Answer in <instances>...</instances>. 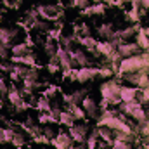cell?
<instances>
[{
  "label": "cell",
  "instance_id": "obj_10",
  "mask_svg": "<svg viewBox=\"0 0 149 149\" xmlns=\"http://www.w3.org/2000/svg\"><path fill=\"white\" fill-rule=\"evenodd\" d=\"M139 45L137 43H132V42H123L118 49H116V52L121 56V57H130V56H135V54H139Z\"/></svg>",
  "mask_w": 149,
  "mask_h": 149
},
{
  "label": "cell",
  "instance_id": "obj_4",
  "mask_svg": "<svg viewBox=\"0 0 149 149\" xmlns=\"http://www.w3.org/2000/svg\"><path fill=\"white\" fill-rule=\"evenodd\" d=\"M56 59H57V63H59V66H61V70H63L64 73H68V71H71V70H73V61H71V56H70V54H68V50H66L64 47H61L59 43H57Z\"/></svg>",
  "mask_w": 149,
  "mask_h": 149
},
{
  "label": "cell",
  "instance_id": "obj_22",
  "mask_svg": "<svg viewBox=\"0 0 149 149\" xmlns=\"http://www.w3.org/2000/svg\"><path fill=\"white\" fill-rule=\"evenodd\" d=\"M57 121L61 125H66V127H73L74 125V116L70 111H61L57 116Z\"/></svg>",
  "mask_w": 149,
  "mask_h": 149
},
{
  "label": "cell",
  "instance_id": "obj_30",
  "mask_svg": "<svg viewBox=\"0 0 149 149\" xmlns=\"http://www.w3.org/2000/svg\"><path fill=\"white\" fill-rule=\"evenodd\" d=\"M14 148H21V146H24L26 144V137H24V134L23 132H19V130H16V134H14V139H12V142H10Z\"/></svg>",
  "mask_w": 149,
  "mask_h": 149
},
{
  "label": "cell",
  "instance_id": "obj_19",
  "mask_svg": "<svg viewBox=\"0 0 149 149\" xmlns=\"http://www.w3.org/2000/svg\"><path fill=\"white\" fill-rule=\"evenodd\" d=\"M10 52H12V56H26V54H30V47L26 42H19L10 47Z\"/></svg>",
  "mask_w": 149,
  "mask_h": 149
},
{
  "label": "cell",
  "instance_id": "obj_40",
  "mask_svg": "<svg viewBox=\"0 0 149 149\" xmlns=\"http://www.w3.org/2000/svg\"><path fill=\"white\" fill-rule=\"evenodd\" d=\"M141 104L144 102V104H148L149 102V87H146V88H142V94H141V101H139Z\"/></svg>",
  "mask_w": 149,
  "mask_h": 149
},
{
  "label": "cell",
  "instance_id": "obj_28",
  "mask_svg": "<svg viewBox=\"0 0 149 149\" xmlns=\"http://www.w3.org/2000/svg\"><path fill=\"white\" fill-rule=\"evenodd\" d=\"M37 106L42 113H50L52 111V104H50V99H49V97H40L37 101Z\"/></svg>",
  "mask_w": 149,
  "mask_h": 149
},
{
  "label": "cell",
  "instance_id": "obj_17",
  "mask_svg": "<svg viewBox=\"0 0 149 149\" xmlns=\"http://www.w3.org/2000/svg\"><path fill=\"white\" fill-rule=\"evenodd\" d=\"M104 10H106L104 3L99 2V3H94V5H88L87 9H83L81 14L83 16H101V14H104Z\"/></svg>",
  "mask_w": 149,
  "mask_h": 149
},
{
  "label": "cell",
  "instance_id": "obj_37",
  "mask_svg": "<svg viewBox=\"0 0 149 149\" xmlns=\"http://www.w3.org/2000/svg\"><path fill=\"white\" fill-rule=\"evenodd\" d=\"M0 70H2L3 73H5V71L10 73V71L14 70V64H12L10 61H0Z\"/></svg>",
  "mask_w": 149,
  "mask_h": 149
},
{
  "label": "cell",
  "instance_id": "obj_11",
  "mask_svg": "<svg viewBox=\"0 0 149 149\" xmlns=\"http://www.w3.org/2000/svg\"><path fill=\"white\" fill-rule=\"evenodd\" d=\"M7 99H9V102H10L14 108H17L21 102H24L23 90H19L16 85H10V87H9V92H7Z\"/></svg>",
  "mask_w": 149,
  "mask_h": 149
},
{
  "label": "cell",
  "instance_id": "obj_16",
  "mask_svg": "<svg viewBox=\"0 0 149 149\" xmlns=\"http://www.w3.org/2000/svg\"><path fill=\"white\" fill-rule=\"evenodd\" d=\"M128 116H132L139 125H142V123H146V120H148V113H146V109L142 108V104H139V106H135L132 111H130V114Z\"/></svg>",
  "mask_w": 149,
  "mask_h": 149
},
{
  "label": "cell",
  "instance_id": "obj_43",
  "mask_svg": "<svg viewBox=\"0 0 149 149\" xmlns=\"http://www.w3.org/2000/svg\"><path fill=\"white\" fill-rule=\"evenodd\" d=\"M3 130H5V127H0V144H5L3 142Z\"/></svg>",
  "mask_w": 149,
  "mask_h": 149
},
{
  "label": "cell",
  "instance_id": "obj_8",
  "mask_svg": "<svg viewBox=\"0 0 149 149\" xmlns=\"http://www.w3.org/2000/svg\"><path fill=\"white\" fill-rule=\"evenodd\" d=\"M95 76H99V70L97 68H90V66H83L80 70H76V80L80 83H85L88 80H94Z\"/></svg>",
  "mask_w": 149,
  "mask_h": 149
},
{
  "label": "cell",
  "instance_id": "obj_21",
  "mask_svg": "<svg viewBox=\"0 0 149 149\" xmlns=\"http://www.w3.org/2000/svg\"><path fill=\"white\" fill-rule=\"evenodd\" d=\"M43 50H45V54H47L50 59H54V57H56L57 45H56V42H54L50 37H47V40H45V43H43Z\"/></svg>",
  "mask_w": 149,
  "mask_h": 149
},
{
  "label": "cell",
  "instance_id": "obj_39",
  "mask_svg": "<svg viewBox=\"0 0 149 149\" xmlns=\"http://www.w3.org/2000/svg\"><path fill=\"white\" fill-rule=\"evenodd\" d=\"M7 92H9L7 81H5V78H3V76H0V97H2V95H5Z\"/></svg>",
  "mask_w": 149,
  "mask_h": 149
},
{
  "label": "cell",
  "instance_id": "obj_23",
  "mask_svg": "<svg viewBox=\"0 0 149 149\" xmlns=\"http://www.w3.org/2000/svg\"><path fill=\"white\" fill-rule=\"evenodd\" d=\"M97 33H99L102 38L109 40V38H111V35L114 33V26H113L111 23H104V24H101V26L97 28Z\"/></svg>",
  "mask_w": 149,
  "mask_h": 149
},
{
  "label": "cell",
  "instance_id": "obj_25",
  "mask_svg": "<svg viewBox=\"0 0 149 149\" xmlns=\"http://www.w3.org/2000/svg\"><path fill=\"white\" fill-rule=\"evenodd\" d=\"M135 37H137V45H139V49H142L144 52L149 50V37L144 35V31H142V30H139Z\"/></svg>",
  "mask_w": 149,
  "mask_h": 149
},
{
  "label": "cell",
  "instance_id": "obj_36",
  "mask_svg": "<svg viewBox=\"0 0 149 149\" xmlns=\"http://www.w3.org/2000/svg\"><path fill=\"white\" fill-rule=\"evenodd\" d=\"M31 28H33V30H38V31H47V28H49V26H47V21L38 19V21L33 24V26H31Z\"/></svg>",
  "mask_w": 149,
  "mask_h": 149
},
{
  "label": "cell",
  "instance_id": "obj_1",
  "mask_svg": "<svg viewBox=\"0 0 149 149\" xmlns=\"http://www.w3.org/2000/svg\"><path fill=\"white\" fill-rule=\"evenodd\" d=\"M141 70H146L144 68V61H142V56L135 54V56H130V57H123L120 66H118V74H125V73H134V71H141Z\"/></svg>",
  "mask_w": 149,
  "mask_h": 149
},
{
  "label": "cell",
  "instance_id": "obj_34",
  "mask_svg": "<svg viewBox=\"0 0 149 149\" xmlns=\"http://www.w3.org/2000/svg\"><path fill=\"white\" fill-rule=\"evenodd\" d=\"M127 17H128V21L137 23V21H139V7H132V9L127 12Z\"/></svg>",
  "mask_w": 149,
  "mask_h": 149
},
{
  "label": "cell",
  "instance_id": "obj_18",
  "mask_svg": "<svg viewBox=\"0 0 149 149\" xmlns=\"http://www.w3.org/2000/svg\"><path fill=\"white\" fill-rule=\"evenodd\" d=\"M30 71V68L28 66H24V64H14V70L10 71V78L14 80V81H17V80H23L26 74Z\"/></svg>",
  "mask_w": 149,
  "mask_h": 149
},
{
  "label": "cell",
  "instance_id": "obj_38",
  "mask_svg": "<svg viewBox=\"0 0 149 149\" xmlns=\"http://www.w3.org/2000/svg\"><path fill=\"white\" fill-rule=\"evenodd\" d=\"M113 74H114V71H113L111 68H99V76H102V78H111Z\"/></svg>",
  "mask_w": 149,
  "mask_h": 149
},
{
  "label": "cell",
  "instance_id": "obj_14",
  "mask_svg": "<svg viewBox=\"0 0 149 149\" xmlns=\"http://www.w3.org/2000/svg\"><path fill=\"white\" fill-rule=\"evenodd\" d=\"M70 56H71V61H73V66L74 64H78V66H88V56L83 52V50H80V49H73L71 52H68Z\"/></svg>",
  "mask_w": 149,
  "mask_h": 149
},
{
  "label": "cell",
  "instance_id": "obj_7",
  "mask_svg": "<svg viewBox=\"0 0 149 149\" xmlns=\"http://www.w3.org/2000/svg\"><path fill=\"white\" fill-rule=\"evenodd\" d=\"M50 142H52V146L56 149H70L74 144L73 139H71V135H70L68 132H59V134L56 135V139H52Z\"/></svg>",
  "mask_w": 149,
  "mask_h": 149
},
{
  "label": "cell",
  "instance_id": "obj_51",
  "mask_svg": "<svg viewBox=\"0 0 149 149\" xmlns=\"http://www.w3.org/2000/svg\"><path fill=\"white\" fill-rule=\"evenodd\" d=\"M123 2H128V0H123Z\"/></svg>",
  "mask_w": 149,
  "mask_h": 149
},
{
  "label": "cell",
  "instance_id": "obj_27",
  "mask_svg": "<svg viewBox=\"0 0 149 149\" xmlns=\"http://www.w3.org/2000/svg\"><path fill=\"white\" fill-rule=\"evenodd\" d=\"M57 121V118L52 114V113H42L38 114V123L40 125H49V123H56Z\"/></svg>",
  "mask_w": 149,
  "mask_h": 149
},
{
  "label": "cell",
  "instance_id": "obj_41",
  "mask_svg": "<svg viewBox=\"0 0 149 149\" xmlns=\"http://www.w3.org/2000/svg\"><path fill=\"white\" fill-rule=\"evenodd\" d=\"M16 109H17V111H24V109H28V102H21Z\"/></svg>",
  "mask_w": 149,
  "mask_h": 149
},
{
  "label": "cell",
  "instance_id": "obj_5",
  "mask_svg": "<svg viewBox=\"0 0 149 149\" xmlns=\"http://www.w3.org/2000/svg\"><path fill=\"white\" fill-rule=\"evenodd\" d=\"M73 139V142L76 144H85L87 141V134H88V127L85 123H80V125H73L70 127V132H68Z\"/></svg>",
  "mask_w": 149,
  "mask_h": 149
},
{
  "label": "cell",
  "instance_id": "obj_33",
  "mask_svg": "<svg viewBox=\"0 0 149 149\" xmlns=\"http://www.w3.org/2000/svg\"><path fill=\"white\" fill-rule=\"evenodd\" d=\"M70 5L80 9V10H83V9H87L90 3H88V0H70Z\"/></svg>",
  "mask_w": 149,
  "mask_h": 149
},
{
  "label": "cell",
  "instance_id": "obj_48",
  "mask_svg": "<svg viewBox=\"0 0 149 149\" xmlns=\"http://www.w3.org/2000/svg\"><path fill=\"white\" fill-rule=\"evenodd\" d=\"M146 149H149V141H148V142H146Z\"/></svg>",
  "mask_w": 149,
  "mask_h": 149
},
{
  "label": "cell",
  "instance_id": "obj_47",
  "mask_svg": "<svg viewBox=\"0 0 149 149\" xmlns=\"http://www.w3.org/2000/svg\"><path fill=\"white\" fill-rule=\"evenodd\" d=\"M21 2H23V0H14V3H21Z\"/></svg>",
  "mask_w": 149,
  "mask_h": 149
},
{
  "label": "cell",
  "instance_id": "obj_29",
  "mask_svg": "<svg viewBox=\"0 0 149 149\" xmlns=\"http://www.w3.org/2000/svg\"><path fill=\"white\" fill-rule=\"evenodd\" d=\"M24 23L28 24V26H33L35 23H37L38 19H40V16H38V12H37V9H30L28 12H26V16H24Z\"/></svg>",
  "mask_w": 149,
  "mask_h": 149
},
{
  "label": "cell",
  "instance_id": "obj_9",
  "mask_svg": "<svg viewBox=\"0 0 149 149\" xmlns=\"http://www.w3.org/2000/svg\"><path fill=\"white\" fill-rule=\"evenodd\" d=\"M81 108H83V111L88 114V118L99 120V108H97V102H95L92 97H85V99L81 101Z\"/></svg>",
  "mask_w": 149,
  "mask_h": 149
},
{
  "label": "cell",
  "instance_id": "obj_20",
  "mask_svg": "<svg viewBox=\"0 0 149 149\" xmlns=\"http://www.w3.org/2000/svg\"><path fill=\"white\" fill-rule=\"evenodd\" d=\"M97 132H99V141H104V142H109V144L113 142L114 132H113L111 128H108V127H99Z\"/></svg>",
  "mask_w": 149,
  "mask_h": 149
},
{
  "label": "cell",
  "instance_id": "obj_26",
  "mask_svg": "<svg viewBox=\"0 0 149 149\" xmlns=\"http://www.w3.org/2000/svg\"><path fill=\"white\" fill-rule=\"evenodd\" d=\"M68 111L74 116V120H85V118H87V113L83 111V108H80V106L68 104Z\"/></svg>",
  "mask_w": 149,
  "mask_h": 149
},
{
  "label": "cell",
  "instance_id": "obj_12",
  "mask_svg": "<svg viewBox=\"0 0 149 149\" xmlns=\"http://www.w3.org/2000/svg\"><path fill=\"white\" fill-rule=\"evenodd\" d=\"M139 95V88L137 87H130V85H125L120 88V99L121 102H130L134 99H137Z\"/></svg>",
  "mask_w": 149,
  "mask_h": 149
},
{
  "label": "cell",
  "instance_id": "obj_13",
  "mask_svg": "<svg viewBox=\"0 0 149 149\" xmlns=\"http://www.w3.org/2000/svg\"><path fill=\"white\" fill-rule=\"evenodd\" d=\"M85 97H87V90H85V88H80V90H74L73 94H70V95H63V101H64L66 106H68V104L78 106Z\"/></svg>",
  "mask_w": 149,
  "mask_h": 149
},
{
  "label": "cell",
  "instance_id": "obj_2",
  "mask_svg": "<svg viewBox=\"0 0 149 149\" xmlns=\"http://www.w3.org/2000/svg\"><path fill=\"white\" fill-rule=\"evenodd\" d=\"M120 88H121V85H118L116 81H106L101 85V95H102V99L109 101V106H120L121 104Z\"/></svg>",
  "mask_w": 149,
  "mask_h": 149
},
{
  "label": "cell",
  "instance_id": "obj_44",
  "mask_svg": "<svg viewBox=\"0 0 149 149\" xmlns=\"http://www.w3.org/2000/svg\"><path fill=\"white\" fill-rule=\"evenodd\" d=\"M142 5H144V9H149V0H142Z\"/></svg>",
  "mask_w": 149,
  "mask_h": 149
},
{
  "label": "cell",
  "instance_id": "obj_3",
  "mask_svg": "<svg viewBox=\"0 0 149 149\" xmlns=\"http://www.w3.org/2000/svg\"><path fill=\"white\" fill-rule=\"evenodd\" d=\"M37 12H38V16H40V19H43V21H54L59 16V7L54 5V3H40L37 7Z\"/></svg>",
  "mask_w": 149,
  "mask_h": 149
},
{
  "label": "cell",
  "instance_id": "obj_31",
  "mask_svg": "<svg viewBox=\"0 0 149 149\" xmlns=\"http://www.w3.org/2000/svg\"><path fill=\"white\" fill-rule=\"evenodd\" d=\"M137 87H139V88H146V87H149V73L146 71V70H141V71H139Z\"/></svg>",
  "mask_w": 149,
  "mask_h": 149
},
{
  "label": "cell",
  "instance_id": "obj_15",
  "mask_svg": "<svg viewBox=\"0 0 149 149\" xmlns=\"http://www.w3.org/2000/svg\"><path fill=\"white\" fill-rule=\"evenodd\" d=\"M95 52H97L99 56H104V57L109 59L113 54L116 52V49L113 47L108 40H104V42H97V45H95Z\"/></svg>",
  "mask_w": 149,
  "mask_h": 149
},
{
  "label": "cell",
  "instance_id": "obj_35",
  "mask_svg": "<svg viewBox=\"0 0 149 149\" xmlns=\"http://www.w3.org/2000/svg\"><path fill=\"white\" fill-rule=\"evenodd\" d=\"M111 149H132L130 142H123V141H113Z\"/></svg>",
  "mask_w": 149,
  "mask_h": 149
},
{
  "label": "cell",
  "instance_id": "obj_42",
  "mask_svg": "<svg viewBox=\"0 0 149 149\" xmlns=\"http://www.w3.org/2000/svg\"><path fill=\"white\" fill-rule=\"evenodd\" d=\"M132 3V7H141L142 5V0H128Z\"/></svg>",
  "mask_w": 149,
  "mask_h": 149
},
{
  "label": "cell",
  "instance_id": "obj_6",
  "mask_svg": "<svg viewBox=\"0 0 149 149\" xmlns=\"http://www.w3.org/2000/svg\"><path fill=\"white\" fill-rule=\"evenodd\" d=\"M19 28H0V43L5 47H10L14 43V40L19 37Z\"/></svg>",
  "mask_w": 149,
  "mask_h": 149
},
{
  "label": "cell",
  "instance_id": "obj_45",
  "mask_svg": "<svg viewBox=\"0 0 149 149\" xmlns=\"http://www.w3.org/2000/svg\"><path fill=\"white\" fill-rule=\"evenodd\" d=\"M141 30L144 31V35H146V37H149V28H141Z\"/></svg>",
  "mask_w": 149,
  "mask_h": 149
},
{
  "label": "cell",
  "instance_id": "obj_49",
  "mask_svg": "<svg viewBox=\"0 0 149 149\" xmlns=\"http://www.w3.org/2000/svg\"><path fill=\"white\" fill-rule=\"evenodd\" d=\"M0 121H3V116H2V114H0Z\"/></svg>",
  "mask_w": 149,
  "mask_h": 149
},
{
  "label": "cell",
  "instance_id": "obj_32",
  "mask_svg": "<svg viewBox=\"0 0 149 149\" xmlns=\"http://www.w3.org/2000/svg\"><path fill=\"white\" fill-rule=\"evenodd\" d=\"M42 135L47 139V141H52V139H56V130L52 128V127H45V128H42Z\"/></svg>",
  "mask_w": 149,
  "mask_h": 149
},
{
  "label": "cell",
  "instance_id": "obj_46",
  "mask_svg": "<svg viewBox=\"0 0 149 149\" xmlns=\"http://www.w3.org/2000/svg\"><path fill=\"white\" fill-rule=\"evenodd\" d=\"M101 2H108V3H113V5H116V3H114V0H101Z\"/></svg>",
  "mask_w": 149,
  "mask_h": 149
},
{
  "label": "cell",
  "instance_id": "obj_24",
  "mask_svg": "<svg viewBox=\"0 0 149 149\" xmlns=\"http://www.w3.org/2000/svg\"><path fill=\"white\" fill-rule=\"evenodd\" d=\"M139 30H141V28H139V24L128 26V28H125V30H121V31H120V37H121L123 40H125V42H127V40H130L132 37H135Z\"/></svg>",
  "mask_w": 149,
  "mask_h": 149
},
{
  "label": "cell",
  "instance_id": "obj_50",
  "mask_svg": "<svg viewBox=\"0 0 149 149\" xmlns=\"http://www.w3.org/2000/svg\"><path fill=\"white\" fill-rule=\"evenodd\" d=\"M0 19H2V12H0Z\"/></svg>",
  "mask_w": 149,
  "mask_h": 149
}]
</instances>
